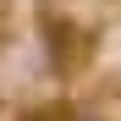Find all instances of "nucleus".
Returning a JSON list of instances; mask_svg holds the SVG:
<instances>
[{"label": "nucleus", "mask_w": 121, "mask_h": 121, "mask_svg": "<svg viewBox=\"0 0 121 121\" xmlns=\"http://www.w3.org/2000/svg\"><path fill=\"white\" fill-rule=\"evenodd\" d=\"M72 121H94V116H72Z\"/></svg>", "instance_id": "obj_1"}]
</instances>
